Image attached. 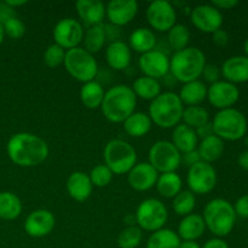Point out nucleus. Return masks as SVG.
<instances>
[{"label":"nucleus","instance_id":"f257e3e1","mask_svg":"<svg viewBox=\"0 0 248 248\" xmlns=\"http://www.w3.org/2000/svg\"><path fill=\"white\" fill-rule=\"evenodd\" d=\"M10 160L19 167H35L48 156V145L39 136L19 132L11 136L6 145Z\"/></svg>","mask_w":248,"mask_h":248},{"label":"nucleus","instance_id":"f03ea898","mask_svg":"<svg viewBox=\"0 0 248 248\" xmlns=\"http://www.w3.org/2000/svg\"><path fill=\"white\" fill-rule=\"evenodd\" d=\"M137 97L127 85H115L104 93L101 110L104 118L113 124H121L135 113Z\"/></svg>","mask_w":248,"mask_h":248},{"label":"nucleus","instance_id":"7ed1b4c3","mask_svg":"<svg viewBox=\"0 0 248 248\" xmlns=\"http://www.w3.org/2000/svg\"><path fill=\"white\" fill-rule=\"evenodd\" d=\"M206 65V56L200 48L188 46L184 50L177 51L170 58V74L179 82L199 80Z\"/></svg>","mask_w":248,"mask_h":248},{"label":"nucleus","instance_id":"20e7f679","mask_svg":"<svg viewBox=\"0 0 248 248\" xmlns=\"http://www.w3.org/2000/svg\"><path fill=\"white\" fill-rule=\"evenodd\" d=\"M184 106L174 92H161L149 106V118L160 128H172L179 125L183 118Z\"/></svg>","mask_w":248,"mask_h":248},{"label":"nucleus","instance_id":"39448f33","mask_svg":"<svg viewBox=\"0 0 248 248\" xmlns=\"http://www.w3.org/2000/svg\"><path fill=\"white\" fill-rule=\"evenodd\" d=\"M206 228L215 236H228L232 232L236 223V213L234 206L225 199H213L206 203L202 213Z\"/></svg>","mask_w":248,"mask_h":248},{"label":"nucleus","instance_id":"423d86ee","mask_svg":"<svg viewBox=\"0 0 248 248\" xmlns=\"http://www.w3.org/2000/svg\"><path fill=\"white\" fill-rule=\"evenodd\" d=\"M213 133L222 140L235 142L240 140L247 133V119L235 108L223 109L215 115L212 120Z\"/></svg>","mask_w":248,"mask_h":248},{"label":"nucleus","instance_id":"0eeeda50","mask_svg":"<svg viewBox=\"0 0 248 248\" xmlns=\"http://www.w3.org/2000/svg\"><path fill=\"white\" fill-rule=\"evenodd\" d=\"M104 165L113 174H125L137 164V153L128 142L123 140H111L103 150Z\"/></svg>","mask_w":248,"mask_h":248},{"label":"nucleus","instance_id":"6e6552de","mask_svg":"<svg viewBox=\"0 0 248 248\" xmlns=\"http://www.w3.org/2000/svg\"><path fill=\"white\" fill-rule=\"evenodd\" d=\"M65 69L72 78L77 81L89 82L92 81L98 75V64L93 55L87 52L84 47H74L65 51L64 57Z\"/></svg>","mask_w":248,"mask_h":248},{"label":"nucleus","instance_id":"1a4fd4ad","mask_svg":"<svg viewBox=\"0 0 248 248\" xmlns=\"http://www.w3.org/2000/svg\"><path fill=\"white\" fill-rule=\"evenodd\" d=\"M169 219V211L162 201L157 199H145L140 203L136 212V222L144 232H154L162 229Z\"/></svg>","mask_w":248,"mask_h":248},{"label":"nucleus","instance_id":"9d476101","mask_svg":"<svg viewBox=\"0 0 248 248\" xmlns=\"http://www.w3.org/2000/svg\"><path fill=\"white\" fill-rule=\"evenodd\" d=\"M149 164L160 173L176 172L182 164V154L170 140H157L150 147Z\"/></svg>","mask_w":248,"mask_h":248},{"label":"nucleus","instance_id":"9b49d317","mask_svg":"<svg viewBox=\"0 0 248 248\" xmlns=\"http://www.w3.org/2000/svg\"><path fill=\"white\" fill-rule=\"evenodd\" d=\"M186 184L193 194L206 195L211 193L217 184V172L208 162L199 161L189 167Z\"/></svg>","mask_w":248,"mask_h":248},{"label":"nucleus","instance_id":"f8f14e48","mask_svg":"<svg viewBox=\"0 0 248 248\" xmlns=\"http://www.w3.org/2000/svg\"><path fill=\"white\" fill-rule=\"evenodd\" d=\"M84 27L75 18H63L57 22L53 28L52 38L56 45L61 46L65 51L79 46L84 39Z\"/></svg>","mask_w":248,"mask_h":248},{"label":"nucleus","instance_id":"ddd939ff","mask_svg":"<svg viewBox=\"0 0 248 248\" xmlns=\"http://www.w3.org/2000/svg\"><path fill=\"white\" fill-rule=\"evenodd\" d=\"M145 15L148 23L157 31H169L177 21L176 9L166 0H155L150 2Z\"/></svg>","mask_w":248,"mask_h":248},{"label":"nucleus","instance_id":"4468645a","mask_svg":"<svg viewBox=\"0 0 248 248\" xmlns=\"http://www.w3.org/2000/svg\"><path fill=\"white\" fill-rule=\"evenodd\" d=\"M190 21L202 33L213 34L223 26L222 12L211 4L198 5L190 12Z\"/></svg>","mask_w":248,"mask_h":248},{"label":"nucleus","instance_id":"2eb2a0df","mask_svg":"<svg viewBox=\"0 0 248 248\" xmlns=\"http://www.w3.org/2000/svg\"><path fill=\"white\" fill-rule=\"evenodd\" d=\"M240 98V90L236 85L225 80H219L207 89V99L215 108L223 109L232 108Z\"/></svg>","mask_w":248,"mask_h":248},{"label":"nucleus","instance_id":"dca6fc26","mask_svg":"<svg viewBox=\"0 0 248 248\" xmlns=\"http://www.w3.org/2000/svg\"><path fill=\"white\" fill-rule=\"evenodd\" d=\"M138 67L144 77L159 80L170 73V57L161 50H153L140 55Z\"/></svg>","mask_w":248,"mask_h":248},{"label":"nucleus","instance_id":"f3484780","mask_svg":"<svg viewBox=\"0 0 248 248\" xmlns=\"http://www.w3.org/2000/svg\"><path fill=\"white\" fill-rule=\"evenodd\" d=\"M56 227V218L47 210H36L29 213L24 222V232L34 239L47 236Z\"/></svg>","mask_w":248,"mask_h":248},{"label":"nucleus","instance_id":"a211bd4d","mask_svg":"<svg viewBox=\"0 0 248 248\" xmlns=\"http://www.w3.org/2000/svg\"><path fill=\"white\" fill-rule=\"evenodd\" d=\"M138 12L136 0H111L106 5V16L110 24L123 27L130 23Z\"/></svg>","mask_w":248,"mask_h":248},{"label":"nucleus","instance_id":"6ab92c4d","mask_svg":"<svg viewBox=\"0 0 248 248\" xmlns=\"http://www.w3.org/2000/svg\"><path fill=\"white\" fill-rule=\"evenodd\" d=\"M159 172L149 162H140L127 173V182L136 191H148L155 186Z\"/></svg>","mask_w":248,"mask_h":248},{"label":"nucleus","instance_id":"aec40b11","mask_svg":"<svg viewBox=\"0 0 248 248\" xmlns=\"http://www.w3.org/2000/svg\"><path fill=\"white\" fill-rule=\"evenodd\" d=\"M225 81L232 84H244L248 81V58L246 56H232L224 61L220 68Z\"/></svg>","mask_w":248,"mask_h":248},{"label":"nucleus","instance_id":"412c9836","mask_svg":"<svg viewBox=\"0 0 248 248\" xmlns=\"http://www.w3.org/2000/svg\"><path fill=\"white\" fill-rule=\"evenodd\" d=\"M75 7L80 19L87 28L103 23L106 5L101 0H79L75 2Z\"/></svg>","mask_w":248,"mask_h":248},{"label":"nucleus","instance_id":"4be33fe9","mask_svg":"<svg viewBox=\"0 0 248 248\" xmlns=\"http://www.w3.org/2000/svg\"><path fill=\"white\" fill-rule=\"evenodd\" d=\"M65 186L70 198L78 202L86 201L91 196L93 189L89 174L82 171H75L70 173Z\"/></svg>","mask_w":248,"mask_h":248},{"label":"nucleus","instance_id":"5701e85b","mask_svg":"<svg viewBox=\"0 0 248 248\" xmlns=\"http://www.w3.org/2000/svg\"><path fill=\"white\" fill-rule=\"evenodd\" d=\"M107 63L114 70H125L131 63V48L123 40L113 41L106 50Z\"/></svg>","mask_w":248,"mask_h":248},{"label":"nucleus","instance_id":"b1692460","mask_svg":"<svg viewBox=\"0 0 248 248\" xmlns=\"http://www.w3.org/2000/svg\"><path fill=\"white\" fill-rule=\"evenodd\" d=\"M172 144L182 155L198 149L199 137L196 131L184 124H179L172 132Z\"/></svg>","mask_w":248,"mask_h":248},{"label":"nucleus","instance_id":"393cba45","mask_svg":"<svg viewBox=\"0 0 248 248\" xmlns=\"http://www.w3.org/2000/svg\"><path fill=\"white\" fill-rule=\"evenodd\" d=\"M205 230L206 225L202 216L191 213L183 217V219L179 222L177 234L183 241H196L199 237L202 236Z\"/></svg>","mask_w":248,"mask_h":248},{"label":"nucleus","instance_id":"a878e982","mask_svg":"<svg viewBox=\"0 0 248 248\" xmlns=\"http://www.w3.org/2000/svg\"><path fill=\"white\" fill-rule=\"evenodd\" d=\"M207 89L208 87L206 86L205 82H202L201 80H194V81L186 82L182 86L178 97L183 106H200L207 98Z\"/></svg>","mask_w":248,"mask_h":248},{"label":"nucleus","instance_id":"bb28decb","mask_svg":"<svg viewBox=\"0 0 248 248\" xmlns=\"http://www.w3.org/2000/svg\"><path fill=\"white\" fill-rule=\"evenodd\" d=\"M196 150L200 155L201 161L212 164V162L220 159V156L224 153V140H222L216 135L208 136V137L201 140Z\"/></svg>","mask_w":248,"mask_h":248},{"label":"nucleus","instance_id":"cd10ccee","mask_svg":"<svg viewBox=\"0 0 248 248\" xmlns=\"http://www.w3.org/2000/svg\"><path fill=\"white\" fill-rule=\"evenodd\" d=\"M128 46L136 52L147 53L155 50L156 46V36L149 28H137L131 33L128 38Z\"/></svg>","mask_w":248,"mask_h":248},{"label":"nucleus","instance_id":"c85d7f7f","mask_svg":"<svg viewBox=\"0 0 248 248\" xmlns=\"http://www.w3.org/2000/svg\"><path fill=\"white\" fill-rule=\"evenodd\" d=\"M123 124L125 132L133 138L144 137L145 135L149 133L153 125L149 115L145 113H140V111H137V113L135 111Z\"/></svg>","mask_w":248,"mask_h":248},{"label":"nucleus","instance_id":"c756f323","mask_svg":"<svg viewBox=\"0 0 248 248\" xmlns=\"http://www.w3.org/2000/svg\"><path fill=\"white\" fill-rule=\"evenodd\" d=\"M104 93L106 92H104L103 85L97 80H92V81L85 82L81 86L80 99L87 109H98L102 106Z\"/></svg>","mask_w":248,"mask_h":248},{"label":"nucleus","instance_id":"7c9ffc66","mask_svg":"<svg viewBox=\"0 0 248 248\" xmlns=\"http://www.w3.org/2000/svg\"><path fill=\"white\" fill-rule=\"evenodd\" d=\"M183 182L179 174L176 172H169V173H161L157 177V181L155 186L156 190L162 198L173 199L177 194L182 191Z\"/></svg>","mask_w":248,"mask_h":248},{"label":"nucleus","instance_id":"2f4dec72","mask_svg":"<svg viewBox=\"0 0 248 248\" xmlns=\"http://www.w3.org/2000/svg\"><path fill=\"white\" fill-rule=\"evenodd\" d=\"M132 91L135 92L137 98H142L144 101H153L161 93V85L159 80L152 79L148 77H140L133 81Z\"/></svg>","mask_w":248,"mask_h":248},{"label":"nucleus","instance_id":"473e14b6","mask_svg":"<svg viewBox=\"0 0 248 248\" xmlns=\"http://www.w3.org/2000/svg\"><path fill=\"white\" fill-rule=\"evenodd\" d=\"M22 213V202L11 191L0 193V219L14 220Z\"/></svg>","mask_w":248,"mask_h":248},{"label":"nucleus","instance_id":"72a5a7b5","mask_svg":"<svg viewBox=\"0 0 248 248\" xmlns=\"http://www.w3.org/2000/svg\"><path fill=\"white\" fill-rule=\"evenodd\" d=\"M106 41V29H104L103 23L89 27L87 31H85L84 39H82L84 48L87 52L91 53V55L99 52L103 48Z\"/></svg>","mask_w":248,"mask_h":248},{"label":"nucleus","instance_id":"f704fd0d","mask_svg":"<svg viewBox=\"0 0 248 248\" xmlns=\"http://www.w3.org/2000/svg\"><path fill=\"white\" fill-rule=\"evenodd\" d=\"M182 240L178 234L171 229H162L154 232L147 241V248H179Z\"/></svg>","mask_w":248,"mask_h":248},{"label":"nucleus","instance_id":"c9c22d12","mask_svg":"<svg viewBox=\"0 0 248 248\" xmlns=\"http://www.w3.org/2000/svg\"><path fill=\"white\" fill-rule=\"evenodd\" d=\"M182 120H183L184 125L189 126L194 130H198L210 123V114H208L207 109L201 106L186 107L184 108Z\"/></svg>","mask_w":248,"mask_h":248},{"label":"nucleus","instance_id":"e433bc0d","mask_svg":"<svg viewBox=\"0 0 248 248\" xmlns=\"http://www.w3.org/2000/svg\"><path fill=\"white\" fill-rule=\"evenodd\" d=\"M189 40H190V31H189L188 27L184 24H174L167 31V41L174 50V52L188 47Z\"/></svg>","mask_w":248,"mask_h":248},{"label":"nucleus","instance_id":"4c0bfd02","mask_svg":"<svg viewBox=\"0 0 248 248\" xmlns=\"http://www.w3.org/2000/svg\"><path fill=\"white\" fill-rule=\"evenodd\" d=\"M172 206L176 215L182 216V217L191 215L196 206L195 194L191 193L190 190H182L173 198Z\"/></svg>","mask_w":248,"mask_h":248},{"label":"nucleus","instance_id":"58836bf2","mask_svg":"<svg viewBox=\"0 0 248 248\" xmlns=\"http://www.w3.org/2000/svg\"><path fill=\"white\" fill-rule=\"evenodd\" d=\"M142 239L143 230L138 225H130L119 234L118 245L120 248H137Z\"/></svg>","mask_w":248,"mask_h":248},{"label":"nucleus","instance_id":"ea45409f","mask_svg":"<svg viewBox=\"0 0 248 248\" xmlns=\"http://www.w3.org/2000/svg\"><path fill=\"white\" fill-rule=\"evenodd\" d=\"M113 172L106 165H97L91 170L89 174L92 186H97V188H104V186H109L110 182L113 181Z\"/></svg>","mask_w":248,"mask_h":248},{"label":"nucleus","instance_id":"a19ab883","mask_svg":"<svg viewBox=\"0 0 248 248\" xmlns=\"http://www.w3.org/2000/svg\"><path fill=\"white\" fill-rule=\"evenodd\" d=\"M65 57V50L62 48L61 46L52 44V45L48 46L47 48L44 52V63L47 65L51 69H55V68L60 67L61 64H63Z\"/></svg>","mask_w":248,"mask_h":248},{"label":"nucleus","instance_id":"79ce46f5","mask_svg":"<svg viewBox=\"0 0 248 248\" xmlns=\"http://www.w3.org/2000/svg\"><path fill=\"white\" fill-rule=\"evenodd\" d=\"M2 27H4L5 35L11 39H16L17 40V39L23 38V35L26 34V24L21 19L17 18L16 16L7 19L5 23H2Z\"/></svg>","mask_w":248,"mask_h":248},{"label":"nucleus","instance_id":"37998d69","mask_svg":"<svg viewBox=\"0 0 248 248\" xmlns=\"http://www.w3.org/2000/svg\"><path fill=\"white\" fill-rule=\"evenodd\" d=\"M201 75L203 77L205 81L210 82V84L212 85L215 84V82L219 81L222 73H220V69L218 65L212 64V63H206L205 68H203L202 70V74Z\"/></svg>","mask_w":248,"mask_h":248},{"label":"nucleus","instance_id":"c03bdc74","mask_svg":"<svg viewBox=\"0 0 248 248\" xmlns=\"http://www.w3.org/2000/svg\"><path fill=\"white\" fill-rule=\"evenodd\" d=\"M234 210L236 213V217L239 216V217L248 219V194L237 199L234 205Z\"/></svg>","mask_w":248,"mask_h":248},{"label":"nucleus","instance_id":"a18cd8bd","mask_svg":"<svg viewBox=\"0 0 248 248\" xmlns=\"http://www.w3.org/2000/svg\"><path fill=\"white\" fill-rule=\"evenodd\" d=\"M212 40L213 43H215V45H217L218 47H225V46L229 44L230 40L229 33L222 28L218 29L217 31H215V33L212 34Z\"/></svg>","mask_w":248,"mask_h":248},{"label":"nucleus","instance_id":"49530a36","mask_svg":"<svg viewBox=\"0 0 248 248\" xmlns=\"http://www.w3.org/2000/svg\"><path fill=\"white\" fill-rule=\"evenodd\" d=\"M15 9L10 7L6 2H0V23H5L7 19L15 17Z\"/></svg>","mask_w":248,"mask_h":248},{"label":"nucleus","instance_id":"de8ad7c7","mask_svg":"<svg viewBox=\"0 0 248 248\" xmlns=\"http://www.w3.org/2000/svg\"><path fill=\"white\" fill-rule=\"evenodd\" d=\"M211 5L220 11V10L234 9V7H236L237 5H239V1H237V0H213V1L211 2Z\"/></svg>","mask_w":248,"mask_h":248},{"label":"nucleus","instance_id":"09e8293b","mask_svg":"<svg viewBox=\"0 0 248 248\" xmlns=\"http://www.w3.org/2000/svg\"><path fill=\"white\" fill-rule=\"evenodd\" d=\"M199 161H201V159H200V155H199L198 150H193V152L186 153V154L182 155V162H184V164H186L188 167L193 166V165H195L196 162H199Z\"/></svg>","mask_w":248,"mask_h":248},{"label":"nucleus","instance_id":"8fccbe9b","mask_svg":"<svg viewBox=\"0 0 248 248\" xmlns=\"http://www.w3.org/2000/svg\"><path fill=\"white\" fill-rule=\"evenodd\" d=\"M201 248H229V245L224 240L219 239V237H215V239L208 240Z\"/></svg>","mask_w":248,"mask_h":248},{"label":"nucleus","instance_id":"3c124183","mask_svg":"<svg viewBox=\"0 0 248 248\" xmlns=\"http://www.w3.org/2000/svg\"><path fill=\"white\" fill-rule=\"evenodd\" d=\"M195 131H196V135H198V137L201 138V140H203V138L208 137V136L215 135V133H213L212 124H211V123L206 124V125H203L202 127L198 128V130H195Z\"/></svg>","mask_w":248,"mask_h":248},{"label":"nucleus","instance_id":"603ef678","mask_svg":"<svg viewBox=\"0 0 248 248\" xmlns=\"http://www.w3.org/2000/svg\"><path fill=\"white\" fill-rule=\"evenodd\" d=\"M237 164L245 171H248V150H245L237 157Z\"/></svg>","mask_w":248,"mask_h":248},{"label":"nucleus","instance_id":"864d4df0","mask_svg":"<svg viewBox=\"0 0 248 248\" xmlns=\"http://www.w3.org/2000/svg\"><path fill=\"white\" fill-rule=\"evenodd\" d=\"M179 248H201V246L196 241H182Z\"/></svg>","mask_w":248,"mask_h":248},{"label":"nucleus","instance_id":"5fc2aeb1","mask_svg":"<svg viewBox=\"0 0 248 248\" xmlns=\"http://www.w3.org/2000/svg\"><path fill=\"white\" fill-rule=\"evenodd\" d=\"M5 2H6L10 7H12V9H15V7H18V6H23V5L27 4L26 0H17V1L16 0H15V1L14 0H6Z\"/></svg>","mask_w":248,"mask_h":248},{"label":"nucleus","instance_id":"6e6d98bb","mask_svg":"<svg viewBox=\"0 0 248 248\" xmlns=\"http://www.w3.org/2000/svg\"><path fill=\"white\" fill-rule=\"evenodd\" d=\"M4 38H5V31H4V27H2V24L0 23V45L2 44V41H4Z\"/></svg>","mask_w":248,"mask_h":248},{"label":"nucleus","instance_id":"4d7b16f0","mask_svg":"<svg viewBox=\"0 0 248 248\" xmlns=\"http://www.w3.org/2000/svg\"><path fill=\"white\" fill-rule=\"evenodd\" d=\"M244 50H245V53H246V57L248 58V38L246 39V41H245L244 44Z\"/></svg>","mask_w":248,"mask_h":248},{"label":"nucleus","instance_id":"13d9d810","mask_svg":"<svg viewBox=\"0 0 248 248\" xmlns=\"http://www.w3.org/2000/svg\"><path fill=\"white\" fill-rule=\"evenodd\" d=\"M247 234H248V227H247Z\"/></svg>","mask_w":248,"mask_h":248}]
</instances>
